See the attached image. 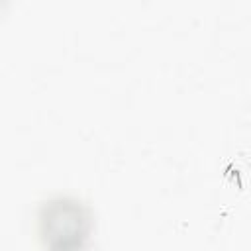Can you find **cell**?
<instances>
[{
    "mask_svg": "<svg viewBox=\"0 0 251 251\" xmlns=\"http://www.w3.org/2000/svg\"><path fill=\"white\" fill-rule=\"evenodd\" d=\"M94 218L75 196H53L37 210V233L45 251H82L90 241Z\"/></svg>",
    "mask_w": 251,
    "mask_h": 251,
    "instance_id": "1",
    "label": "cell"
}]
</instances>
